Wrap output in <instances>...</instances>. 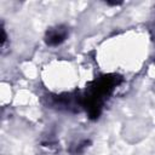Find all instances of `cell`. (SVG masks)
<instances>
[{
    "label": "cell",
    "mask_w": 155,
    "mask_h": 155,
    "mask_svg": "<svg viewBox=\"0 0 155 155\" xmlns=\"http://www.w3.org/2000/svg\"><path fill=\"white\" fill-rule=\"evenodd\" d=\"M67 36V29L62 28V27H57L54 29H51L47 31V36H46V41L48 45H59Z\"/></svg>",
    "instance_id": "6da1fadb"
}]
</instances>
